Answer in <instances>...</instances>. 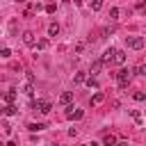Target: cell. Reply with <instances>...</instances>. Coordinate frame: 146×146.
<instances>
[{
  "mask_svg": "<svg viewBox=\"0 0 146 146\" xmlns=\"http://www.w3.org/2000/svg\"><path fill=\"white\" fill-rule=\"evenodd\" d=\"M112 75L116 78L119 89H125V87L130 84V80H132V75H135V73H132L130 68H119V71H116V73H112Z\"/></svg>",
  "mask_w": 146,
  "mask_h": 146,
  "instance_id": "obj_1",
  "label": "cell"
},
{
  "mask_svg": "<svg viewBox=\"0 0 146 146\" xmlns=\"http://www.w3.org/2000/svg\"><path fill=\"white\" fill-rule=\"evenodd\" d=\"M84 116V110H78V107H66V119H71V121H80Z\"/></svg>",
  "mask_w": 146,
  "mask_h": 146,
  "instance_id": "obj_2",
  "label": "cell"
},
{
  "mask_svg": "<svg viewBox=\"0 0 146 146\" xmlns=\"http://www.w3.org/2000/svg\"><path fill=\"white\" fill-rule=\"evenodd\" d=\"M34 110H39L41 114H48L50 110H52V103L50 100H34V105H32Z\"/></svg>",
  "mask_w": 146,
  "mask_h": 146,
  "instance_id": "obj_3",
  "label": "cell"
},
{
  "mask_svg": "<svg viewBox=\"0 0 146 146\" xmlns=\"http://www.w3.org/2000/svg\"><path fill=\"white\" fill-rule=\"evenodd\" d=\"M128 48L141 50V48H144V36H128Z\"/></svg>",
  "mask_w": 146,
  "mask_h": 146,
  "instance_id": "obj_4",
  "label": "cell"
},
{
  "mask_svg": "<svg viewBox=\"0 0 146 146\" xmlns=\"http://www.w3.org/2000/svg\"><path fill=\"white\" fill-rule=\"evenodd\" d=\"M23 43H25V46H30V48H34V46H36V36H34V32H32V30H25V32H23Z\"/></svg>",
  "mask_w": 146,
  "mask_h": 146,
  "instance_id": "obj_5",
  "label": "cell"
},
{
  "mask_svg": "<svg viewBox=\"0 0 146 146\" xmlns=\"http://www.w3.org/2000/svg\"><path fill=\"white\" fill-rule=\"evenodd\" d=\"M103 66H105V64H103V59H100V57H98V59H94V62H91V66H89V73H91V78H94V75H98Z\"/></svg>",
  "mask_w": 146,
  "mask_h": 146,
  "instance_id": "obj_6",
  "label": "cell"
},
{
  "mask_svg": "<svg viewBox=\"0 0 146 146\" xmlns=\"http://www.w3.org/2000/svg\"><path fill=\"white\" fill-rule=\"evenodd\" d=\"M125 59H128V52L116 48V50H114V59H112V62H114V64H125Z\"/></svg>",
  "mask_w": 146,
  "mask_h": 146,
  "instance_id": "obj_7",
  "label": "cell"
},
{
  "mask_svg": "<svg viewBox=\"0 0 146 146\" xmlns=\"http://www.w3.org/2000/svg\"><path fill=\"white\" fill-rule=\"evenodd\" d=\"M114 50H116V48H107V50L103 52V57H100L103 64H112V59H114Z\"/></svg>",
  "mask_w": 146,
  "mask_h": 146,
  "instance_id": "obj_8",
  "label": "cell"
},
{
  "mask_svg": "<svg viewBox=\"0 0 146 146\" xmlns=\"http://www.w3.org/2000/svg\"><path fill=\"white\" fill-rule=\"evenodd\" d=\"M103 100H105V94H103V91H96V94L91 96V107H96V105H100Z\"/></svg>",
  "mask_w": 146,
  "mask_h": 146,
  "instance_id": "obj_9",
  "label": "cell"
},
{
  "mask_svg": "<svg viewBox=\"0 0 146 146\" xmlns=\"http://www.w3.org/2000/svg\"><path fill=\"white\" fill-rule=\"evenodd\" d=\"M71 100H73V91H64V94L59 96V103H62V105H71Z\"/></svg>",
  "mask_w": 146,
  "mask_h": 146,
  "instance_id": "obj_10",
  "label": "cell"
},
{
  "mask_svg": "<svg viewBox=\"0 0 146 146\" xmlns=\"http://www.w3.org/2000/svg\"><path fill=\"white\" fill-rule=\"evenodd\" d=\"M0 112H2L5 116H14V114H18V107H16V105H7V107H2Z\"/></svg>",
  "mask_w": 146,
  "mask_h": 146,
  "instance_id": "obj_11",
  "label": "cell"
},
{
  "mask_svg": "<svg viewBox=\"0 0 146 146\" xmlns=\"http://www.w3.org/2000/svg\"><path fill=\"white\" fill-rule=\"evenodd\" d=\"M48 34H50V36H57V34H59V25H57V23H50V25H48Z\"/></svg>",
  "mask_w": 146,
  "mask_h": 146,
  "instance_id": "obj_12",
  "label": "cell"
},
{
  "mask_svg": "<svg viewBox=\"0 0 146 146\" xmlns=\"http://www.w3.org/2000/svg\"><path fill=\"white\" fill-rule=\"evenodd\" d=\"M84 80H87V73H82V71H80V73H75V75H73V82H75V84H82V82H84Z\"/></svg>",
  "mask_w": 146,
  "mask_h": 146,
  "instance_id": "obj_13",
  "label": "cell"
},
{
  "mask_svg": "<svg viewBox=\"0 0 146 146\" xmlns=\"http://www.w3.org/2000/svg\"><path fill=\"white\" fill-rule=\"evenodd\" d=\"M43 128H46L43 123H30V125H27V130H30V132H39V130H43Z\"/></svg>",
  "mask_w": 146,
  "mask_h": 146,
  "instance_id": "obj_14",
  "label": "cell"
},
{
  "mask_svg": "<svg viewBox=\"0 0 146 146\" xmlns=\"http://www.w3.org/2000/svg\"><path fill=\"white\" fill-rule=\"evenodd\" d=\"M103 144H105V146H114V144H116V137H114V135H105Z\"/></svg>",
  "mask_w": 146,
  "mask_h": 146,
  "instance_id": "obj_15",
  "label": "cell"
},
{
  "mask_svg": "<svg viewBox=\"0 0 146 146\" xmlns=\"http://www.w3.org/2000/svg\"><path fill=\"white\" fill-rule=\"evenodd\" d=\"M89 5H91L94 11H100L103 9V0H89Z\"/></svg>",
  "mask_w": 146,
  "mask_h": 146,
  "instance_id": "obj_16",
  "label": "cell"
},
{
  "mask_svg": "<svg viewBox=\"0 0 146 146\" xmlns=\"http://www.w3.org/2000/svg\"><path fill=\"white\" fill-rule=\"evenodd\" d=\"M119 18V7H112L110 9V21H116Z\"/></svg>",
  "mask_w": 146,
  "mask_h": 146,
  "instance_id": "obj_17",
  "label": "cell"
},
{
  "mask_svg": "<svg viewBox=\"0 0 146 146\" xmlns=\"http://www.w3.org/2000/svg\"><path fill=\"white\" fill-rule=\"evenodd\" d=\"M84 82H87V87H91V89H98V82H96V78H87Z\"/></svg>",
  "mask_w": 146,
  "mask_h": 146,
  "instance_id": "obj_18",
  "label": "cell"
},
{
  "mask_svg": "<svg viewBox=\"0 0 146 146\" xmlns=\"http://www.w3.org/2000/svg\"><path fill=\"white\" fill-rule=\"evenodd\" d=\"M132 98L141 103V100H146V94H144V91H135V94H132Z\"/></svg>",
  "mask_w": 146,
  "mask_h": 146,
  "instance_id": "obj_19",
  "label": "cell"
},
{
  "mask_svg": "<svg viewBox=\"0 0 146 146\" xmlns=\"http://www.w3.org/2000/svg\"><path fill=\"white\" fill-rule=\"evenodd\" d=\"M130 116H132V119H135L137 123H141V114H139L137 110H130Z\"/></svg>",
  "mask_w": 146,
  "mask_h": 146,
  "instance_id": "obj_20",
  "label": "cell"
},
{
  "mask_svg": "<svg viewBox=\"0 0 146 146\" xmlns=\"http://www.w3.org/2000/svg\"><path fill=\"white\" fill-rule=\"evenodd\" d=\"M135 73H137V75H146V64H139V66L135 68Z\"/></svg>",
  "mask_w": 146,
  "mask_h": 146,
  "instance_id": "obj_21",
  "label": "cell"
},
{
  "mask_svg": "<svg viewBox=\"0 0 146 146\" xmlns=\"http://www.w3.org/2000/svg\"><path fill=\"white\" fill-rule=\"evenodd\" d=\"M0 57H5V59L11 57V50H9V48H0Z\"/></svg>",
  "mask_w": 146,
  "mask_h": 146,
  "instance_id": "obj_22",
  "label": "cell"
},
{
  "mask_svg": "<svg viewBox=\"0 0 146 146\" xmlns=\"http://www.w3.org/2000/svg\"><path fill=\"white\" fill-rule=\"evenodd\" d=\"M23 91H25L27 96H32V91H34V87H32V82H27V84L23 87Z\"/></svg>",
  "mask_w": 146,
  "mask_h": 146,
  "instance_id": "obj_23",
  "label": "cell"
},
{
  "mask_svg": "<svg viewBox=\"0 0 146 146\" xmlns=\"http://www.w3.org/2000/svg\"><path fill=\"white\" fill-rule=\"evenodd\" d=\"M14 96H16V91L11 89V91H7V94H5V100H7V103H11V100H14Z\"/></svg>",
  "mask_w": 146,
  "mask_h": 146,
  "instance_id": "obj_24",
  "label": "cell"
},
{
  "mask_svg": "<svg viewBox=\"0 0 146 146\" xmlns=\"http://www.w3.org/2000/svg\"><path fill=\"white\" fill-rule=\"evenodd\" d=\"M137 11H139V14H144V16H146V2H139V5H137Z\"/></svg>",
  "mask_w": 146,
  "mask_h": 146,
  "instance_id": "obj_25",
  "label": "cell"
},
{
  "mask_svg": "<svg viewBox=\"0 0 146 146\" xmlns=\"http://www.w3.org/2000/svg\"><path fill=\"white\" fill-rule=\"evenodd\" d=\"M46 46H48V41H46V39H41V41H39V43H36V48H39V50H43V48H46Z\"/></svg>",
  "mask_w": 146,
  "mask_h": 146,
  "instance_id": "obj_26",
  "label": "cell"
},
{
  "mask_svg": "<svg viewBox=\"0 0 146 146\" xmlns=\"http://www.w3.org/2000/svg\"><path fill=\"white\" fill-rule=\"evenodd\" d=\"M46 11L48 14H55V5H46Z\"/></svg>",
  "mask_w": 146,
  "mask_h": 146,
  "instance_id": "obj_27",
  "label": "cell"
},
{
  "mask_svg": "<svg viewBox=\"0 0 146 146\" xmlns=\"http://www.w3.org/2000/svg\"><path fill=\"white\" fill-rule=\"evenodd\" d=\"M114 146H128V141H125V139H116V144H114Z\"/></svg>",
  "mask_w": 146,
  "mask_h": 146,
  "instance_id": "obj_28",
  "label": "cell"
},
{
  "mask_svg": "<svg viewBox=\"0 0 146 146\" xmlns=\"http://www.w3.org/2000/svg\"><path fill=\"white\" fill-rule=\"evenodd\" d=\"M7 146H16V141H9V144H7Z\"/></svg>",
  "mask_w": 146,
  "mask_h": 146,
  "instance_id": "obj_29",
  "label": "cell"
},
{
  "mask_svg": "<svg viewBox=\"0 0 146 146\" xmlns=\"http://www.w3.org/2000/svg\"><path fill=\"white\" fill-rule=\"evenodd\" d=\"M16 2H25V0H16Z\"/></svg>",
  "mask_w": 146,
  "mask_h": 146,
  "instance_id": "obj_30",
  "label": "cell"
},
{
  "mask_svg": "<svg viewBox=\"0 0 146 146\" xmlns=\"http://www.w3.org/2000/svg\"><path fill=\"white\" fill-rule=\"evenodd\" d=\"M84 146H91V144H84Z\"/></svg>",
  "mask_w": 146,
  "mask_h": 146,
  "instance_id": "obj_31",
  "label": "cell"
}]
</instances>
